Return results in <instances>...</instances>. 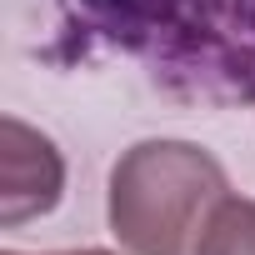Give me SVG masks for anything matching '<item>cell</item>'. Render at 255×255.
I'll use <instances>...</instances> for the list:
<instances>
[{"label":"cell","instance_id":"cell-4","mask_svg":"<svg viewBox=\"0 0 255 255\" xmlns=\"http://www.w3.org/2000/svg\"><path fill=\"white\" fill-rule=\"evenodd\" d=\"M195 255H255V200L230 195V200L215 210L210 230L200 235Z\"/></svg>","mask_w":255,"mask_h":255},{"label":"cell","instance_id":"cell-2","mask_svg":"<svg viewBox=\"0 0 255 255\" xmlns=\"http://www.w3.org/2000/svg\"><path fill=\"white\" fill-rule=\"evenodd\" d=\"M225 200L230 180L205 145L140 140L110 170L105 215L130 255H195Z\"/></svg>","mask_w":255,"mask_h":255},{"label":"cell","instance_id":"cell-5","mask_svg":"<svg viewBox=\"0 0 255 255\" xmlns=\"http://www.w3.org/2000/svg\"><path fill=\"white\" fill-rule=\"evenodd\" d=\"M5 255H20V250H5ZM55 255H110V250H55Z\"/></svg>","mask_w":255,"mask_h":255},{"label":"cell","instance_id":"cell-1","mask_svg":"<svg viewBox=\"0 0 255 255\" xmlns=\"http://www.w3.org/2000/svg\"><path fill=\"white\" fill-rule=\"evenodd\" d=\"M70 10L150 75L255 100V0H70Z\"/></svg>","mask_w":255,"mask_h":255},{"label":"cell","instance_id":"cell-3","mask_svg":"<svg viewBox=\"0 0 255 255\" xmlns=\"http://www.w3.org/2000/svg\"><path fill=\"white\" fill-rule=\"evenodd\" d=\"M65 190V160L50 135H40L35 125L5 115L0 120V220L10 230L50 215Z\"/></svg>","mask_w":255,"mask_h":255}]
</instances>
